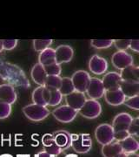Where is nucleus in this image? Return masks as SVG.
I'll return each mask as SVG.
<instances>
[{"instance_id":"f257e3e1","label":"nucleus","mask_w":139,"mask_h":157,"mask_svg":"<svg viewBox=\"0 0 139 157\" xmlns=\"http://www.w3.org/2000/svg\"><path fill=\"white\" fill-rule=\"evenodd\" d=\"M23 113L30 121H41L49 116L50 110L47 107L40 106L37 104H29L27 106L23 107Z\"/></svg>"},{"instance_id":"f03ea898","label":"nucleus","mask_w":139,"mask_h":157,"mask_svg":"<svg viewBox=\"0 0 139 157\" xmlns=\"http://www.w3.org/2000/svg\"><path fill=\"white\" fill-rule=\"evenodd\" d=\"M73 150L78 154H86L92 147V140L88 134H71V144Z\"/></svg>"},{"instance_id":"7ed1b4c3","label":"nucleus","mask_w":139,"mask_h":157,"mask_svg":"<svg viewBox=\"0 0 139 157\" xmlns=\"http://www.w3.org/2000/svg\"><path fill=\"white\" fill-rule=\"evenodd\" d=\"M101 113H102V106L100 102L91 99H89L85 101L83 107L78 110V113L80 115H82L83 118L90 119V120L100 116Z\"/></svg>"},{"instance_id":"20e7f679","label":"nucleus","mask_w":139,"mask_h":157,"mask_svg":"<svg viewBox=\"0 0 139 157\" xmlns=\"http://www.w3.org/2000/svg\"><path fill=\"white\" fill-rule=\"evenodd\" d=\"M95 138L102 146L114 141V131L111 125L104 123L97 126L95 130Z\"/></svg>"},{"instance_id":"39448f33","label":"nucleus","mask_w":139,"mask_h":157,"mask_svg":"<svg viewBox=\"0 0 139 157\" xmlns=\"http://www.w3.org/2000/svg\"><path fill=\"white\" fill-rule=\"evenodd\" d=\"M90 78L91 77L88 72L83 70H78L73 73L71 79L72 81L75 91L84 94L88 87Z\"/></svg>"},{"instance_id":"423d86ee","label":"nucleus","mask_w":139,"mask_h":157,"mask_svg":"<svg viewBox=\"0 0 139 157\" xmlns=\"http://www.w3.org/2000/svg\"><path fill=\"white\" fill-rule=\"evenodd\" d=\"M78 114V111L72 109L71 107L64 105L61 107L55 108L52 111V115L57 121L62 123H70L75 120Z\"/></svg>"},{"instance_id":"0eeeda50","label":"nucleus","mask_w":139,"mask_h":157,"mask_svg":"<svg viewBox=\"0 0 139 157\" xmlns=\"http://www.w3.org/2000/svg\"><path fill=\"white\" fill-rule=\"evenodd\" d=\"M111 63L113 67L118 70H123L130 66L134 65V59L126 52L117 51L111 57Z\"/></svg>"},{"instance_id":"6e6552de","label":"nucleus","mask_w":139,"mask_h":157,"mask_svg":"<svg viewBox=\"0 0 139 157\" xmlns=\"http://www.w3.org/2000/svg\"><path fill=\"white\" fill-rule=\"evenodd\" d=\"M85 93L87 94V95L89 96V98L91 100L97 101L101 98H103L104 95V93H105V89L104 87V85L102 83V80L100 78H90L88 87H87Z\"/></svg>"},{"instance_id":"1a4fd4ad","label":"nucleus","mask_w":139,"mask_h":157,"mask_svg":"<svg viewBox=\"0 0 139 157\" xmlns=\"http://www.w3.org/2000/svg\"><path fill=\"white\" fill-rule=\"evenodd\" d=\"M132 119L133 118L128 113H120L117 114L113 119V121L111 124L114 133L127 131Z\"/></svg>"},{"instance_id":"9d476101","label":"nucleus","mask_w":139,"mask_h":157,"mask_svg":"<svg viewBox=\"0 0 139 157\" xmlns=\"http://www.w3.org/2000/svg\"><path fill=\"white\" fill-rule=\"evenodd\" d=\"M56 63L62 65L64 63H69L72 60L74 56V50L71 45H58L55 50Z\"/></svg>"},{"instance_id":"9b49d317","label":"nucleus","mask_w":139,"mask_h":157,"mask_svg":"<svg viewBox=\"0 0 139 157\" xmlns=\"http://www.w3.org/2000/svg\"><path fill=\"white\" fill-rule=\"evenodd\" d=\"M90 71L96 75H102L108 69V62L104 58L99 55H93L89 61Z\"/></svg>"},{"instance_id":"f8f14e48","label":"nucleus","mask_w":139,"mask_h":157,"mask_svg":"<svg viewBox=\"0 0 139 157\" xmlns=\"http://www.w3.org/2000/svg\"><path fill=\"white\" fill-rule=\"evenodd\" d=\"M101 80L105 91L119 89L120 83L122 82L120 74L117 72H109L105 73L104 76L103 77V79Z\"/></svg>"},{"instance_id":"ddd939ff","label":"nucleus","mask_w":139,"mask_h":157,"mask_svg":"<svg viewBox=\"0 0 139 157\" xmlns=\"http://www.w3.org/2000/svg\"><path fill=\"white\" fill-rule=\"evenodd\" d=\"M0 101L12 105L17 101V93L14 86L11 84L0 85Z\"/></svg>"},{"instance_id":"4468645a","label":"nucleus","mask_w":139,"mask_h":157,"mask_svg":"<svg viewBox=\"0 0 139 157\" xmlns=\"http://www.w3.org/2000/svg\"><path fill=\"white\" fill-rule=\"evenodd\" d=\"M87 101L86 96L84 95L83 93H79V92H73L72 94L65 96V102H66V106L71 107L72 109L78 111L83 107V104L85 103V101Z\"/></svg>"},{"instance_id":"2eb2a0df","label":"nucleus","mask_w":139,"mask_h":157,"mask_svg":"<svg viewBox=\"0 0 139 157\" xmlns=\"http://www.w3.org/2000/svg\"><path fill=\"white\" fill-rule=\"evenodd\" d=\"M54 136L55 143L60 147L62 151L69 148L71 144V134L65 130H58L52 134Z\"/></svg>"},{"instance_id":"dca6fc26","label":"nucleus","mask_w":139,"mask_h":157,"mask_svg":"<svg viewBox=\"0 0 139 157\" xmlns=\"http://www.w3.org/2000/svg\"><path fill=\"white\" fill-rule=\"evenodd\" d=\"M104 96L106 102L109 105L113 106V107H117V106H120V105L123 104V102L126 99L120 89L105 91Z\"/></svg>"},{"instance_id":"f3484780","label":"nucleus","mask_w":139,"mask_h":157,"mask_svg":"<svg viewBox=\"0 0 139 157\" xmlns=\"http://www.w3.org/2000/svg\"><path fill=\"white\" fill-rule=\"evenodd\" d=\"M120 77L122 81L126 82H139V68L137 66H130L121 70Z\"/></svg>"},{"instance_id":"a211bd4d","label":"nucleus","mask_w":139,"mask_h":157,"mask_svg":"<svg viewBox=\"0 0 139 157\" xmlns=\"http://www.w3.org/2000/svg\"><path fill=\"white\" fill-rule=\"evenodd\" d=\"M31 78L34 81V83H36L38 86H44L45 78L47 77V74L45 73V68L42 65H40L39 63L35 64L33 67L31 68Z\"/></svg>"},{"instance_id":"6ab92c4d","label":"nucleus","mask_w":139,"mask_h":157,"mask_svg":"<svg viewBox=\"0 0 139 157\" xmlns=\"http://www.w3.org/2000/svg\"><path fill=\"white\" fill-rule=\"evenodd\" d=\"M119 89L121 90L125 98H130V97L139 95V82L122 81L119 86Z\"/></svg>"},{"instance_id":"aec40b11","label":"nucleus","mask_w":139,"mask_h":157,"mask_svg":"<svg viewBox=\"0 0 139 157\" xmlns=\"http://www.w3.org/2000/svg\"><path fill=\"white\" fill-rule=\"evenodd\" d=\"M101 152L104 157H116L118 155L122 154L123 150L120 143L114 140L105 145H103Z\"/></svg>"},{"instance_id":"412c9836","label":"nucleus","mask_w":139,"mask_h":157,"mask_svg":"<svg viewBox=\"0 0 139 157\" xmlns=\"http://www.w3.org/2000/svg\"><path fill=\"white\" fill-rule=\"evenodd\" d=\"M120 146L122 147L123 153L124 154H131L137 153L139 149V142L134 136H128L124 140L119 142Z\"/></svg>"},{"instance_id":"4be33fe9","label":"nucleus","mask_w":139,"mask_h":157,"mask_svg":"<svg viewBox=\"0 0 139 157\" xmlns=\"http://www.w3.org/2000/svg\"><path fill=\"white\" fill-rule=\"evenodd\" d=\"M38 63L43 67L56 63L55 50L49 47L45 51L41 52L38 55Z\"/></svg>"},{"instance_id":"5701e85b","label":"nucleus","mask_w":139,"mask_h":157,"mask_svg":"<svg viewBox=\"0 0 139 157\" xmlns=\"http://www.w3.org/2000/svg\"><path fill=\"white\" fill-rule=\"evenodd\" d=\"M58 91L60 92L63 96H67L71 94H72L73 92H75V88L72 84V81L71 78L69 77H63L62 78L61 85Z\"/></svg>"},{"instance_id":"b1692460","label":"nucleus","mask_w":139,"mask_h":157,"mask_svg":"<svg viewBox=\"0 0 139 157\" xmlns=\"http://www.w3.org/2000/svg\"><path fill=\"white\" fill-rule=\"evenodd\" d=\"M62 81L61 76H47L45 78L44 87L50 91L58 90Z\"/></svg>"},{"instance_id":"393cba45","label":"nucleus","mask_w":139,"mask_h":157,"mask_svg":"<svg viewBox=\"0 0 139 157\" xmlns=\"http://www.w3.org/2000/svg\"><path fill=\"white\" fill-rule=\"evenodd\" d=\"M53 40L50 39H34L32 41L33 43V48L36 52H41L45 49L49 48L51 44H52Z\"/></svg>"},{"instance_id":"a878e982","label":"nucleus","mask_w":139,"mask_h":157,"mask_svg":"<svg viewBox=\"0 0 139 157\" xmlns=\"http://www.w3.org/2000/svg\"><path fill=\"white\" fill-rule=\"evenodd\" d=\"M113 45V39H92L90 45L95 49H107Z\"/></svg>"},{"instance_id":"bb28decb","label":"nucleus","mask_w":139,"mask_h":157,"mask_svg":"<svg viewBox=\"0 0 139 157\" xmlns=\"http://www.w3.org/2000/svg\"><path fill=\"white\" fill-rule=\"evenodd\" d=\"M43 90H44V86H39L38 87H37L32 92L31 100L33 101L34 104L44 106V107H47L45 101H44V98H43Z\"/></svg>"},{"instance_id":"cd10ccee","label":"nucleus","mask_w":139,"mask_h":157,"mask_svg":"<svg viewBox=\"0 0 139 157\" xmlns=\"http://www.w3.org/2000/svg\"><path fill=\"white\" fill-rule=\"evenodd\" d=\"M44 68H45L47 76H60L62 73L61 65L57 63H53L51 65L45 66Z\"/></svg>"},{"instance_id":"c85d7f7f","label":"nucleus","mask_w":139,"mask_h":157,"mask_svg":"<svg viewBox=\"0 0 139 157\" xmlns=\"http://www.w3.org/2000/svg\"><path fill=\"white\" fill-rule=\"evenodd\" d=\"M50 91V90H49ZM50 101L48 103V107H56L61 103L63 100V95L58 90L50 91Z\"/></svg>"},{"instance_id":"c756f323","label":"nucleus","mask_w":139,"mask_h":157,"mask_svg":"<svg viewBox=\"0 0 139 157\" xmlns=\"http://www.w3.org/2000/svg\"><path fill=\"white\" fill-rule=\"evenodd\" d=\"M128 133L130 136L137 137L139 135V118L136 117L132 119L131 122L128 128Z\"/></svg>"},{"instance_id":"7c9ffc66","label":"nucleus","mask_w":139,"mask_h":157,"mask_svg":"<svg viewBox=\"0 0 139 157\" xmlns=\"http://www.w3.org/2000/svg\"><path fill=\"white\" fill-rule=\"evenodd\" d=\"M130 39H113V45H115V47L118 51H125L129 49L130 47Z\"/></svg>"},{"instance_id":"2f4dec72","label":"nucleus","mask_w":139,"mask_h":157,"mask_svg":"<svg viewBox=\"0 0 139 157\" xmlns=\"http://www.w3.org/2000/svg\"><path fill=\"white\" fill-rule=\"evenodd\" d=\"M123 104L130 109L133 110H139V95L126 98Z\"/></svg>"},{"instance_id":"473e14b6","label":"nucleus","mask_w":139,"mask_h":157,"mask_svg":"<svg viewBox=\"0 0 139 157\" xmlns=\"http://www.w3.org/2000/svg\"><path fill=\"white\" fill-rule=\"evenodd\" d=\"M11 113V105L0 101V120L8 118Z\"/></svg>"},{"instance_id":"72a5a7b5","label":"nucleus","mask_w":139,"mask_h":157,"mask_svg":"<svg viewBox=\"0 0 139 157\" xmlns=\"http://www.w3.org/2000/svg\"><path fill=\"white\" fill-rule=\"evenodd\" d=\"M44 151H45L46 153H48L49 155H52V156L54 157L59 155L62 153V150L60 149V147L57 146L55 142H54L52 145H50V147H44Z\"/></svg>"},{"instance_id":"f704fd0d","label":"nucleus","mask_w":139,"mask_h":157,"mask_svg":"<svg viewBox=\"0 0 139 157\" xmlns=\"http://www.w3.org/2000/svg\"><path fill=\"white\" fill-rule=\"evenodd\" d=\"M3 42V48L4 50L11 51L13 50L17 45V39H2Z\"/></svg>"},{"instance_id":"c9c22d12","label":"nucleus","mask_w":139,"mask_h":157,"mask_svg":"<svg viewBox=\"0 0 139 157\" xmlns=\"http://www.w3.org/2000/svg\"><path fill=\"white\" fill-rule=\"evenodd\" d=\"M54 142H55V140H54V136L52 134H45L42 137V145L44 147H50Z\"/></svg>"},{"instance_id":"e433bc0d","label":"nucleus","mask_w":139,"mask_h":157,"mask_svg":"<svg viewBox=\"0 0 139 157\" xmlns=\"http://www.w3.org/2000/svg\"><path fill=\"white\" fill-rule=\"evenodd\" d=\"M129 135L128 131H122V132H117V133H114V140L117 141V142H120L123 140L125 138H127Z\"/></svg>"},{"instance_id":"4c0bfd02","label":"nucleus","mask_w":139,"mask_h":157,"mask_svg":"<svg viewBox=\"0 0 139 157\" xmlns=\"http://www.w3.org/2000/svg\"><path fill=\"white\" fill-rule=\"evenodd\" d=\"M131 50L135 52L136 53L139 52V40L138 39H130V47Z\"/></svg>"},{"instance_id":"58836bf2","label":"nucleus","mask_w":139,"mask_h":157,"mask_svg":"<svg viewBox=\"0 0 139 157\" xmlns=\"http://www.w3.org/2000/svg\"><path fill=\"white\" fill-rule=\"evenodd\" d=\"M50 91L48 89H46L45 87H44V90H43V98H44V101H45L47 107H48V103H49V101H50Z\"/></svg>"},{"instance_id":"ea45409f","label":"nucleus","mask_w":139,"mask_h":157,"mask_svg":"<svg viewBox=\"0 0 139 157\" xmlns=\"http://www.w3.org/2000/svg\"><path fill=\"white\" fill-rule=\"evenodd\" d=\"M35 157H54V156L50 155H49L48 153H46L45 151H41V152H39V153H38V154L35 155Z\"/></svg>"},{"instance_id":"a19ab883","label":"nucleus","mask_w":139,"mask_h":157,"mask_svg":"<svg viewBox=\"0 0 139 157\" xmlns=\"http://www.w3.org/2000/svg\"><path fill=\"white\" fill-rule=\"evenodd\" d=\"M126 157H139L137 153H131V154H126Z\"/></svg>"},{"instance_id":"79ce46f5","label":"nucleus","mask_w":139,"mask_h":157,"mask_svg":"<svg viewBox=\"0 0 139 157\" xmlns=\"http://www.w3.org/2000/svg\"><path fill=\"white\" fill-rule=\"evenodd\" d=\"M4 48H3V42H2V39H0V53L3 52Z\"/></svg>"},{"instance_id":"37998d69","label":"nucleus","mask_w":139,"mask_h":157,"mask_svg":"<svg viewBox=\"0 0 139 157\" xmlns=\"http://www.w3.org/2000/svg\"><path fill=\"white\" fill-rule=\"evenodd\" d=\"M116 157H126V154H124V153H122V154H120V155H118Z\"/></svg>"}]
</instances>
